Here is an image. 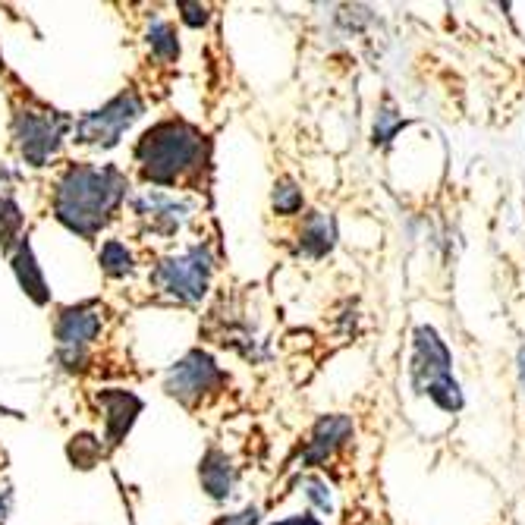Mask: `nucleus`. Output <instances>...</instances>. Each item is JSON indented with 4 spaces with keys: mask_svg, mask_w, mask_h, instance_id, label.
<instances>
[{
    "mask_svg": "<svg viewBox=\"0 0 525 525\" xmlns=\"http://www.w3.org/2000/svg\"><path fill=\"white\" fill-rule=\"evenodd\" d=\"M101 331V315L95 305H79V309H67L57 321V340L60 353L67 362H76L82 349L89 346Z\"/></svg>",
    "mask_w": 525,
    "mask_h": 525,
    "instance_id": "obj_8",
    "label": "nucleus"
},
{
    "mask_svg": "<svg viewBox=\"0 0 525 525\" xmlns=\"http://www.w3.org/2000/svg\"><path fill=\"white\" fill-rule=\"evenodd\" d=\"M183 19H186L189 26H202L205 19H208V13H205L202 7H195V4H186V7H183Z\"/></svg>",
    "mask_w": 525,
    "mask_h": 525,
    "instance_id": "obj_22",
    "label": "nucleus"
},
{
    "mask_svg": "<svg viewBox=\"0 0 525 525\" xmlns=\"http://www.w3.org/2000/svg\"><path fill=\"white\" fill-rule=\"evenodd\" d=\"M133 208H136V214H142L145 221H151V227L161 230V233H173L183 224V217L192 211L183 199H173V195H164V192L136 195Z\"/></svg>",
    "mask_w": 525,
    "mask_h": 525,
    "instance_id": "obj_10",
    "label": "nucleus"
},
{
    "mask_svg": "<svg viewBox=\"0 0 525 525\" xmlns=\"http://www.w3.org/2000/svg\"><path fill=\"white\" fill-rule=\"evenodd\" d=\"M101 265H104V271L111 274V277H123L129 268H133V258H129V252H126L123 243L111 239V243H104V249H101Z\"/></svg>",
    "mask_w": 525,
    "mask_h": 525,
    "instance_id": "obj_15",
    "label": "nucleus"
},
{
    "mask_svg": "<svg viewBox=\"0 0 525 525\" xmlns=\"http://www.w3.org/2000/svg\"><path fill=\"white\" fill-rule=\"evenodd\" d=\"M302 208V189L293 180H280L274 186V211L277 214H296Z\"/></svg>",
    "mask_w": 525,
    "mask_h": 525,
    "instance_id": "obj_17",
    "label": "nucleus"
},
{
    "mask_svg": "<svg viewBox=\"0 0 525 525\" xmlns=\"http://www.w3.org/2000/svg\"><path fill=\"white\" fill-rule=\"evenodd\" d=\"M302 485H305V494H309V500L315 503L318 510H324V513L334 510V494H331V485H327L324 478H305Z\"/></svg>",
    "mask_w": 525,
    "mask_h": 525,
    "instance_id": "obj_20",
    "label": "nucleus"
},
{
    "mask_svg": "<svg viewBox=\"0 0 525 525\" xmlns=\"http://www.w3.org/2000/svg\"><path fill=\"white\" fill-rule=\"evenodd\" d=\"M104 409H107V437H111V444H117V437L126 434L129 425H133L142 403L133 393L117 390V393H104Z\"/></svg>",
    "mask_w": 525,
    "mask_h": 525,
    "instance_id": "obj_12",
    "label": "nucleus"
},
{
    "mask_svg": "<svg viewBox=\"0 0 525 525\" xmlns=\"http://www.w3.org/2000/svg\"><path fill=\"white\" fill-rule=\"evenodd\" d=\"M406 126V120L393 111V107H384V111H378V120H375V142L378 145H387L393 136L400 133V129Z\"/></svg>",
    "mask_w": 525,
    "mask_h": 525,
    "instance_id": "obj_18",
    "label": "nucleus"
},
{
    "mask_svg": "<svg viewBox=\"0 0 525 525\" xmlns=\"http://www.w3.org/2000/svg\"><path fill=\"white\" fill-rule=\"evenodd\" d=\"M148 41H151V48H155L164 60H173L180 54V45H177V32H173V26L170 23H158L151 26V32H148Z\"/></svg>",
    "mask_w": 525,
    "mask_h": 525,
    "instance_id": "obj_16",
    "label": "nucleus"
},
{
    "mask_svg": "<svg viewBox=\"0 0 525 525\" xmlns=\"http://www.w3.org/2000/svg\"><path fill=\"white\" fill-rule=\"evenodd\" d=\"M16 274H19V283L26 287V293L35 299V302H45L48 293H45V280H41V271L35 268V258L29 252V246L23 243L16 252Z\"/></svg>",
    "mask_w": 525,
    "mask_h": 525,
    "instance_id": "obj_14",
    "label": "nucleus"
},
{
    "mask_svg": "<svg viewBox=\"0 0 525 525\" xmlns=\"http://www.w3.org/2000/svg\"><path fill=\"white\" fill-rule=\"evenodd\" d=\"M202 485L214 500H224L233 488V466L221 450H208L202 459Z\"/></svg>",
    "mask_w": 525,
    "mask_h": 525,
    "instance_id": "obj_13",
    "label": "nucleus"
},
{
    "mask_svg": "<svg viewBox=\"0 0 525 525\" xmlns=\"http://www.w3.org/2000/svg\"><path fill=\"white\" fill-rule=\"evenodd\" d=\"M63 129H67V120L54 111H23L16 114V139H19V148H23L26 161L32 164H45L60 139H63Z\"/></svg>",
    "mask_w": 525,
    "mask_h": 525,
    "instance_id": "obj_6",
    "label": "nucleus"
},
{
    "mask_svg": "<svg viewBox=\"0 0 525 525\" xmlns=\"http://www.w3.org/2000/svg\"><path fill=\"white\" fill-rule=\"evenodd\" d=\"M519 381H522V390H525V349H519Z\"/></svg>",
    "mask_w": 525,
    "mask_h": 525,
    "instance_id": "obj_24",
    "label": "nucleus"
},
{
    "mask_svg": "<svg viewBox=\"0 0 525 525\" xmlns=\"http://www.w3.org/2000/svg\"><path fill=\"white\" fill-rule=\"evenodd\" d=\"M274 525H324V522L315 519V516H293V519H280Z\"/></svg>",
    "mask_w": 525,
    "mask_h": 525,
    "instance_id": "obj_23",
    "label": "nucleus"
},
{
    "mask_svg": "<svg viewBox=\"0 0 525 525\" xmlns=\"http://www.w3.org/2000/svg\"><path fill=\"white\" fill-rule=\"evenodd\" d=\"M412 387L428 397L434 406L444 412H459L463 409V390L453 378V356L441 334L431 324H419L412 331Z\"/></svg>",
    "mask_w": 525,
    "mask_h": 525,
    "instance_id": "obj_3",
    "label": "nucleus"
},
{
    "mask_svg": "<svg viewBox=\"0 0 525 525\" xmlns=\"http://www.w3.org/2000/svg\"><path fill=\"white\" fill-rule=\"evenodd\" d=\"M126 177L117 167L76 164L57 186V217L82 236H95L123 202Z\"/></svg>",
    "mask_w": 525,
    "mask_h": 525,
    "instance_id": "obj_1",
    "label": "nucleus"
},
{
    "mask_svg": "<svg viewBox=\"0 0 525 525\" xmlns=\"http://www.w3.org/2000/svg\"><path fill=\"white\" fill-rule=\"evenodd\" d=\"M337 246V224L331 214H321V211H312L305 217L302 224V233H299V249L309 255V258H324Z\"/></svg>",
    "mask_w": 525,
    "mask_h": 525,
    "instance_id": "obj_11",
    "label": "nucleus"
},
{
    "mask_svg": "<svg viewBox=\"0 0 525 525\" xmlns=\"http://www.w3.org/2000/svg\"><path fill=\"white\" fill-rule=\"evenodd\" d=\"M19 227H23V214H19V208L10 199H0V239H4V246L13 243Z\"/></svg>",
    "mask_w": 525,
    "mask_h": 525,
    "instance_id": "obj_19",
    "label": "nucleus"
},
{
    "mask_svg": "<svg viewBox=\"0 0 525 525\" xmlns=\"http://www.w3.org/2000/svg\"><path fill=\"white\" fill-rule=\"evenodd\" d=\"M142 114V101L136 92H126L120 98H114L111 104H104L101 111L95 114H85L76 123V139L85 145H101V148H111L120 142V136L133 126Z\"/></svg>",
    "mask_w": 525,
    "mask_h": 525,
    "instance_id": "obj_4",
    "label": "nucleus"
},
{
    "mask_svg": "<svg viewBox=\"0 0 525 525\" xmlns=\"http://www.w3.org/2000/svg\"><path fill=\"white\" fill-rule=\"evenodd\" d=\"M202 136L180 120H164L142 136L136 158L142 177L161 186H173L202 161Z\"/></svg>",
    "mask_w": 525,
    "mask_h": 525,
    "instance_id": "obj_2",
    "label": "nucleus"
},
{
    "mask_svg": "<svg viewBox=\"0 0 525 525\" xmlns=\"http://www.w3.org/2000/svg\"><path fill=\"white\" fill-rule=\"evenodd\" d=\"M258 522V510L249 507L243 513H236V516H224V519H217L214 525H255Z\"/></svg>",
    "mask_w": 525,
    "mask_h": 525,
    "instance_id": "obj_21",
    "label": "nucleus"
},
{
    "mask_svg": "<svg viewBox=\"0 0 525 525\" xmlns=\"http://www.w3.org/2000/svg\"><path fill=\"white\" fill-rule=\"evenodd\" d=\"M221 384H224L221 368L214 365V359L208 353H199V349H195V353H189L183 362H177L170 368L167 393L170 397L183 400V403H195Z\"/></svg>",
    "mask_w": 525,
    "mask_h": 525,
    "instance_id": "obj_7",
    "label": "nucleus"
},
{
    "mask_svg": "<svg viewBox=\"0 0 525 525\" xmlns=\"http://www.w3.org/2000/svg\"><path fill=\"white\" fill-rule=\"evenodd\" d=\"M356 425L349 415H324L318 419V425L312 428V437L309 444H305V453H302V466H321L327 463L349 437H353Z\"/></svg>",
    "mask_w": 525,
    "mask_h": 525,
    "instance_id": "obj_9",
    "label": "nucleus"
},
{
    "mask_svg": "<svg viewBox=\"0 0 525 525\" xmlns=\"http://www.w3.org/2000/svg\"><path fill=\"white\" fill-rule=\"evenodd\" d=\"M208 277H211V258H208L205 249H189L180 258H170L155 274V280L161 283V287L170 296L183 299V302L202 299L205 290H208Z\"/></svg>",
    "mask_w": 525,
    "mask_h": 525,
    "instance_id": "obj_5",
    "label": "nucleus"
}]
</instances>
